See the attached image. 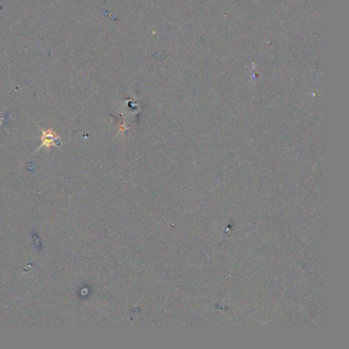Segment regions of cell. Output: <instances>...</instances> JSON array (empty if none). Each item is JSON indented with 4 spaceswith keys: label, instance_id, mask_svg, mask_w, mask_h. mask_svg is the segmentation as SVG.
<instances>
[{
    "label": "cell",
    "instance_id": "cell-1",
    "mask_svg": "<svg viewBox=\"0 0 349 349\" xmlns=\"http://www.w3.org/2000/svg\"><path fill=\"white\" fill-rule=\"evenodd\" d=\"M60 139L59 134L52 129H41V145L37 149V151H39L42 148L50 149L51 147H59L61 145Z\"/></svg>",
    "mask_w": 349,
    "mask_h": 349
},
{
    "label": "cell",
    "instance_id": "cell-2",
    "mask_svg": "<svg viewBox=\"0 0 349 349\" xmlns=\"http://www.w3.org/2000/svg\"><path fill=\"white\" fill-rule=\"evenodd\" d=\"M3 123V117L1 116V114H0V125H2Z\"/></svg>",
    "mask_w": 349,
    "mask_h": 349
}]
</instances>
